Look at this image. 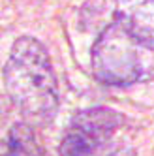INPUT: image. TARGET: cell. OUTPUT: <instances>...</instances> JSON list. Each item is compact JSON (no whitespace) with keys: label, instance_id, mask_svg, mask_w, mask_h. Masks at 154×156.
Instances as JSON below:
<instances>
[{"label":"cell","instance_id":"cell-3","mask_svg":"<svg viewBox=\"0 0 154 156\" xmlns=\"http://www.w3.org/2000/svg\"><path fill=\"white\" fill-rule=\"evenodd\" d=\"M122 117L109 107H89L73 115L62 137L60 154H92L113 137Z\"/></svg>","mask_w":154,"mask_h":156},{"label":"cell","instance_id":"cell-4","mask_svg":"<svg viewBox=\"0 0 154 156\" xmlns=\"http://www.w3.org/2000/svg\"><path fill=\"white\" fill-rule=\"evenodd\" d=\"M111 13L139 45L154 51V0H111Z\"/></svg>","mask_w":154,"mask_h":156},{"label":"cell","instance_id":"cell-5","mask_svg":"<svg viewBox=\"0 0 154 156\" xmlns=\"http://www.w3.org/2000/svg\"><path fill=\"white\" fill-rule=\"evenodd\" d=\"M8 154H40L30 122L15 124L8 133Z\"/></svg>","mask_w":154,"mask_h":156},{"label":"cell","instance_id":"cell-2","mask_svg":"<svg viewBox=\"0 0 154 156\" xmlns=\"http://www.w3.org/2000/svg\"><path fill=\"white\" fill-rule=\"evenodd\" d=\"M137 45L128 30L113 19L92 45V75L100 83L113 87L135 83L143 72Z\"/></svg>","mask_w":154,"mask_h":156},{"label":"cell","instance_id":"cell-1","mask_svg":"<svg viewBox=\"0 0 154 156\" xmlns=\"http://www.w3.org/2000/svg\"><path fill=\"white\" fill-rule=\"evenodd\" d=\"M8 96L32 126L49 124L58 111V85L45 47L30 36L15 40L4 68Z\"/></svg>","mask_w":154,"mask_h":156}]
</instances>
